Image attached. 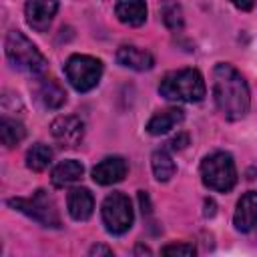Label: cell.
<instances>
[{
    "instance_id": "6da1fadb",
    "label": "cell",
    "mask_w": 257,
    "mask_h": 257,
    "mask_svg": "<svg viewBox=\"0 0 257 257\" xmlns=\"http://www.w3.org/2000/svg\"><path fill=\"white\" fill-rule=\"evenodd\" d=\"M213 98L227 120H241L249 112V86L229 62H219L213 68Z\"/></svg>"
},
{
    "instance_id": "7a4b0ae2",
    "label": "cell",
    "mask_w": 257,
    "mask_h": 257,
    "mask_svg": "<svg viewBox=\"0 0 257 257\" xmlns=\"http://www.w3.org/2000/svg\"><path fill=\"white\" fill-rule=\"evenodd\" d=\"M159 92L167 100L177 102H199L203 100L207 86L203 74L197 68H181L167 72L159 84Z\"/></svg>"
},
{
    "instance_id": "3957f363",
    "label": "cell",
    "mask_w": 257,
    "mask_h": 257,
    "mask_svg": "<svg viewBox=\"0 0 257 257\" xmlns=\"http://www.w3.org/2000/svg\"><path fill=\"white\" fill-rule=\"evenodd\" d=\"M4 50H6V58L10 60V64L14 68L22 70V72L40 74L46 68L44 54L20 30H10L8 32L6 42H4Z\"/></svg>"
},
{
    "instance_id": "277c9868",
    "label": "cell",
    "mask_w": 257,
    "mask_h": 257,
    "mask_svg": "<svg viewBox=\"0 0 257 257\" xmlns=\"http://www.w3.org/2000/svg\"><path fill=\"white\" fill-rule=\"evenodd\" d=\"M201 179L205 187L213 191H219V193L231 191L237 183V169H235L233 157L225 151H215L207 155L201 163Z\"/></svg>"
},
{
    "instance_id": "5b68a950",
    "label": "cell",
    "mask_w": 257,
    "mask_h": 257,
    "mask_svg": "<svg viewBox=\"0 0 257 257\" xmlns=\"http://www.w3.org/2000/svg\"><path fill=\"white\" fill-rule=\"evenodd\" d=\"M8 205L44 227H52V229L60 227V215H58L56 203L44 189H38L36 193H32V197H26V199L24 197L8 199Z\"/></svg>"
},
{
    "instance_id": "8992f818",
    "label": "cell",
    "mask_w": 257,
    "mask_h": 257,
    "mask_svg": "<svg viewBox=\"0 0 257 257\" xmlns=\"http://www.w3.org/2000/svg\"><path fill=\"white\" fill-rule=\"evenodd\" d=\"M64 74L74 90L88 92L98 84L102 76V62L88 54H74L66 60Z\"/></svg>"
},
{
    "instance_id": "52a82bcc",
    "label": "cell",
    "mask_w": 257,
    "mask_h": 257,
    "mask_svg": "<svg viewBox=\"0 0 257 257\" xmlns=\"http://www.w3.org/2000/svg\"><path fill=\"white\" fill-rule=\"evenodd\" d=\"M133 205L126 195L110 193L102 203V223L108 233L122 235L133 227Z\"/></svg>"
},
{
    "instance_id": "ba28073f",
    "label": "cell",
    "mask_w": 257,
    "mask_h": 257,
    "mask_svg": "<svg viewBox=\"0 0 257 257\" xmlns=\"http://www.w3.org/2000/svg\"><path fill=\"white\" fill-rule=\"evenodd\" d=\"M50 133L62 147L72 149V147L80 145V141L84 137V122L74 114H62L52 120Z\"/></svg>"
},
{
    "instance_id": "9c48e42d",
    "label": "cell",
    "mask_w": 257,
    "mask_h": 257,
    "mask_svg": "<svg viewBox=\"0 0 257 257\" xmlns=\"http://www.w3.org/2000/svg\"><path fill=\"white\" fill-rule=\"evenodd\" d=\"M58 12V0H28L24 6L26 22L36 32H46Z\"/></svg>"
},
{
    "instance_id": "30bf717a",
    "label": "cell",
    "mask_w": 257,
    "mask_h": 257,
    "mask_svg": "<svg viewBox=\"0 0 257 257\" xmlns=\"http://www.w3.org/2000/svg\"><path fill=\"white\" fill-rule=\"evenodd\" d=\"M32 92H34V98L38 100V104L42 108H48V110H56L66 102V90L52 76L36 78Z\"/></svg>"
},
{
    "instance_id": "8fae6325",
    "label": "cell",
    "mask_w": 257,
    "mask_h": 257,
    "mask_svg": "<svg viewBox=\"0 0 257 257\" xmlns=\"http://www.w3.org/2000/svg\"><path fill=\"white\" fill-rule=\"evenodd\" d=\"M128 173V165L122 157H106L92 169V179L98 185L120 183Z\"/></svg>"
},
{
    "instance_id": "7c38bea8",
    "label": "cell",
    "mask_w": 257,
    "mask_h": 257,
    "mask_svg": "<svg viewBox=\"0 0 257 257\" xmlns=\"http://www.w3.org/2000/svg\"><path fill=\"white\" fill-rule=\"evenodd\" d=\"M233 223L241 233H249L257 227V191H249L237 201Z\"/></svg>"
},
{
    "instance_id": "4fadbf2b",
    "label": "cell",
    "mask_w": 257,
    "mask_h": 257,
    "mask_svg": "<svg viewBox=\"0 0 257 257\" xmlns=\"http://www.w3.org/2000/svg\"><path fill=\"white\" fill-rule=\"evenodd\" d=\"M66 207H68V213L74 221H86L90 215H92V209H94V199H92V193L84 187H76L68 193V199H66Z\"/></svg>"
},
{
    "instance_id": "5bb4252c",
    "label": "cell",
    "mask_w": 257,
    "mask_h": 257,
    "mask_svg": "<svg viewBox=\"0 0 257 257\" xmlns=\"http://www.w3.org/2000/svg\"><path fill=\"white\" fill-rule=\"evenodd\" d=\"M116 62L120 66H126V68H133V70H151L153 64H155V58L149 50H143V48H137V46H120L116 50Z\"/></svg>"
},
{
    "instance_id": "9a60e30c",
    "label": "cell",
    "mask_w": 257,
    "mask_h": 257,
    "mask_svg": "<svg viewBox=\"0 0 257 257\" xmlns=\"http://www.w3.org/2000/svg\"><path fill=\"white\" fill-rule=\"evenodd\" d=\"M114 14L126 26H141L147 20V4L145 0H116Z\"/></svg>"
},
{
    "instance_id": "2e32d148",
    "label": "cell",
    "mask_w": 257,
    "mask_h": 257,
    "mask_svg": "<svg viewBox=\"0 0 257 257\" xmlns=\"http://www.w3.org/2000/svg\"><path fill=\"white\" fill-rule=\"evenodd\" d=\"M185 114L181 108H167V110H161L157 114L151 116V120L147 122V133L149 135H167L169 131H173L179 122H183Z\"/></svg>"
},
{
    "instance_id": "e0dca14e",
    "label": "cell",
    "mask_w": 257,
    "mask_h": 257,
    "mask_svg": "<svg viewBox=\"0 0 257 257\" xmlns=\"http://www.w3.org/2000/svg\"><path fill=\"white\" fill-rule=\"evenodd\" d=\"M84 173V167L74 161V159H68V161H62L58 163L54 169H52V175H50V181L56 189H62V187H68L72 183H76Z\"/></svg>"
},
{
    "instance_id": "ac0fdd59",
    "label": "cell",
    "mask_w": 257,
    "mask_h": 257,
    "mask_svg": "<svg viewBox=\"0 0 257 257\" xmlns=\"http://www.w3.org/2000/svg\"><path fill=\"white\" fill-rule=\"evenodd\" d=\"M24 137H26V131H24L22 122H18L16 118L2 116V120H0V141L6 149L16 147L18 143H22Z\"/></svg>"
},
{
    "instance_id": "d6986e66",
    "label": "cell",
    "mask_w": 257,
    "mask_h": 257,
    "mask_svg": "<svg viewBox=\"0 0 257 257\" xmlns=\"http://www.w3.org/2000/svg\"><path fill=\"white\" fill-rule=\"evenodd\" d=\"M52 157H54V153H52V149L48 145L36 143L26 153V167L30 171H34V173H40L52 163Z\"/></svg>"
},
{
    "instance_id": "ffe728a7",
    "label": "cell",
    "mask_w": 257,
    "mask_h": 257,
    "mask_svg": "<svg viewBox=\"0 0 257 257\" xmlns=\"http://www.w3.org/2000/svg\"><path fill=\"white\" fill-rule=\"evenodd\" d=\"M151 167H153L155 179L161 181V183L169 181L175 175V171H177L175 161L171 159V155L167 151H155L153 157H151Z\"/></svg>"
},
{
    "instance_id": "44dd1931",
    "label": "cell",
    "mask_w": 257,
    "mask_h": 257,
    "mask_svg": "<svg viewBox=\"0 0 257 257\" xmlns=\"http://www.w3.org/2000/svg\"><path fill=\"white\" fill-rule=\"evenodd\" d=\"M163 22L167 24V28L179 30L183 26V10H181V6L175 4V2H167L163 6Z\"/></svg>"
},
{
    "instance_id": "7402d4cb",
    "label": "cell",
    "mask_w": 257,
    "mask_h": 257,
    "mask_svg": "<svg viewBox=\"0 0 257 257\" xmlns=\"http://www.w3.org/2000/svg\"><path fill=\"white\" fill-rule=\"evenodd\" d=\"M195 247L191 243H171V245H165L161 249L163 255H183V257H189V255H195Z\"/></svg>"
},
{
    "instance_id": "603a6c76",
    "label": "cell",
    "mask_w": 257,
    "mask_h": 257,
    "mask_svg": "<svg viewBox=\"0 0 257 257\" xmlns=\"http://www.w3.org/2000/svg\"><path fill=\"white\" fill-rule=\"evenodd\" d=\"M187 145H189V135H185V133L177 135V137L171 139V143H169V147H171L173 151H181V149H185Z\"/></svg>"
},
{
    "instance_id": "cb8c5ba5",
    "label": "cell",
    "mask_w": 257,
    "mask_h": 257,
    "mask_svg": "<svg viewBox=\"0 0 257 257\" xmlns=\"http://www.w3.org/2000/svg\"><path fill=\"white\" fill-rule=\"evenodd\" d=\"M235 8H239V10H251L253 8V4H255V0H229Z\"/></svg>"
},
{
    "instance_id": "d4e9b609",
    "label": "cell",
    "mask_w": 257,
    "mask_h": 257,
    "mask_svg": "<svg viewBox=\"0 0 257 257\" xmlns=\"http://www.w3.org/2000/svg\"><path fill=\"white\" fill-rule=\"evenodd\" d=\"M90 255H112V249H108L104 245H94L90 249Z\"/></svg>"
},
{
    "instance_id": "484cf974",
    "label": "cell",
    "mask_w": 257,
    "mask_h": 257,
    "mask_svg": "<svg viewBox=\"0 0 257 257\" xmlns=\"http://www.w3.org/2000/svg\"><path fill=\"white\" fill-rule=\"evenodd\" d=\"M213 215H215V201L207 199L205 201V217H213Z\"/></svg>"
}]
</instances>
